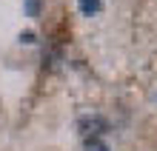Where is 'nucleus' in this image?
<instances>
[{"instance_id": "f257e3e1", "label": "nucleus", "mask_w": 157, "mask_h": 151, "mask_svg": "<svg viewBox=\"0 0 157 151\" xmlns=\"http://www.w3.org/2000/svg\"><path fill=\"white\" fill-rule=\"evenodd\" d=\"M77 126H80V131H83L86 137H89V134H91V137H100V134L109 128V123H106L103 117H80Z\"/></svg>"}, {"instance_id": "f03ea898", "label": "nucleus", "mask_w": 157, "mask_h": 151, "mask_svg": "<svg viewBox=\"0 0 157 151\" xmlns=\"http://www.w3.org/2000/svg\"><path fill=\"white\" fill-rule=\"evenodd\" d=\"M77 9H80V14L91 17V14H97L103 9V0H77Z\"/></svg>"}, {"instance_id": "7ed1b4c3", "label": "nucleus", "mask_w": 157, "mask_h": 151, "mask_svg": "<svg viewBox=\"0 0 157 151\" xmlns=\"http://www.w3.org/2000/svg\"><path fill=\"white\" fill-rule=\"evenodd\" d=\"M40 12H43L40 0H26V14H29V17H40Z\"/></svg>"}, {"instance_id": "20e7f679", "label": "nucleus", "mask_w": 157, "mask_h": 151, "mask_svg": "<svg viewBox=\"0 0 157 151\" xmlns=\"http://www.w3.org/2000/svg\"><path fill=\"white\" fill-rule=\"evenodd\" d=\"M86 145H89V151H112L106 143H100V137H91V140H86Z\"/></svg>"}, {"instance_id": "39448f33", "label": "nucleus", "mask_w": 157, "mask_h": 151, "mask_svg": "<svg viewBox=\"0 0 157 151\" xmlns=\"http://www.w3.org/2000/svg\"><path fill=\"white\" fill-rule=\"evenodd\" d=\"M20 43H26V46L37 43V34H34V32H20Z\"/></svg>"}]
</instances>
